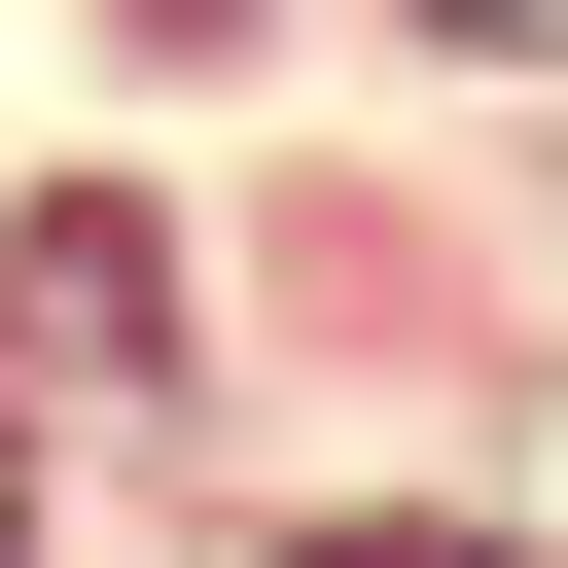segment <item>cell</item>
Here are the masks:
<instances>
[{
  "instance_id": "1",
  "label": "cell",
  "mask_w": 568,
  "mask_h": 568,
  "mask_svg": "<svg viewBox=\"0 0 568 568\" xmlns=\"http://www.w3.org/2000/svg\"><path fill=\"white\" fill-rule=\"evenodd\" d=\"M426 36H462V71H568V0H426Z\"/></svg>"
},
{
  "instance_id": "2",
  "label": "cell",
  "mask_w": 568,
  "mask_h": 568,
  "mask_svg": "<svg viewBox=\"0 0 568 568\" xmlns=\"http://www.w3.org/2000/svg\"><path fill=\"white\" fill-rule=\"evenodd\" d=\"M0 568H36V426H0Z\"/></svg>"
},
{
  "instance_id": "3",
  "label": "cell",
  "mask_w": 568,
  "mask_h": 568,
  "mask_svg": "<svg viewBox=\"0 0 568 568\" xmlns=\"http://www.w3.org/2000/svg\"><path fill=\"white\" fill-rule=\"evenodd\" d=\"M320 568H462V532H320Z\"/></svg>"
}]
</instances>
